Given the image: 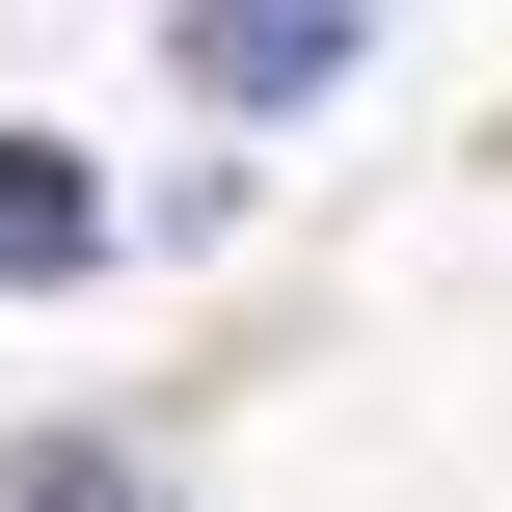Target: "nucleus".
Instances as JSON below:
<instances>
[{
    "label": "nucleus",
    "mask_w": 512,
    "mask_h": 512,
    "mask_svg": "<svg viewBox=\"0 0 512 512\" xmlns=\"http://www.w3.org/2000/svg\"><path fill=\"white\" fill-rule=\"evenodd\" d=\"M162 54H189V108H324V81L378 54V0H189Z\"/></svg>",
    "instance_id": "f257e3e1"
},
{
    "label": "nucleus",
    "mask_w": 512,
    "mask_h": 512,
    "mask_svg": "<svg viewBox=\"0 0 512 512\" xmlns=\"http://www.w3.org/2000/svg\"><path fill=\"white\" fill-rule=\"evenodd\" d=\"M81 243H108V189H81L54 135H0V270H81Z\"/></svg>",
    "instance_id": "f03ea898"
},
{
    "label": "nucleus",
    "mask_w": 512,
    "mask_h": 512,
    "mask_svg": "<svg viewBox=\"0 0 512 512\" xmlns=\"http://www.w3.org/2000/svg\"><path fill=\"white\" fill-rule=\"evenodd\" d=\"M0 512H162V459H135V432H27V459H0Z\"/></svg>",
    "instance_id": "7ed1b4c3"
}]
</instances>
